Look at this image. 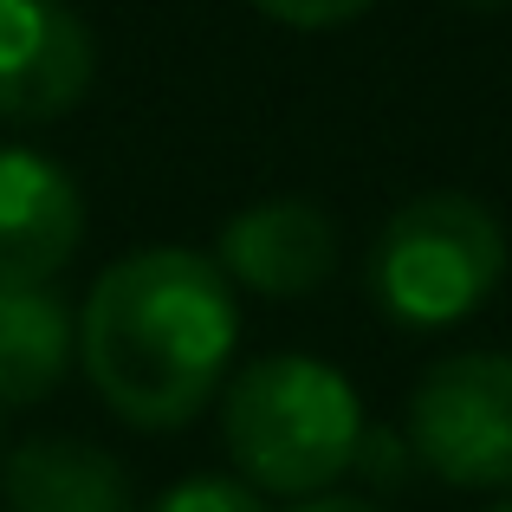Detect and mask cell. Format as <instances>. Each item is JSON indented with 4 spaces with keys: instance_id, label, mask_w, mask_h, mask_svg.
Masks as SVG:
<instances>
[{
    "instance_id": "obj_1",
    "label": "cell",
    "mask_w": 512,
    "mask_h": 512,
    "mask_svg": "<svg viewBox=\"0 0 512 512\" xmlns=\"http://www.w3.org/2000/svg\"><path fill=\"white\" fill-rule=\"evenodd\" d=\"M240 312L214 260L143 247L104 266L78 312V357L104 409L130 428H182L221 389Z\"/></svg>"
},
{
    "instance_id": "obj_2",
    "label": "cell",
    "mask_w": 512,
    "mask_h": 512,
    "mask_svg": "<svg viewBox=\"0 0 512 512\" xmlns=\"http://www.w3.org/2000/svg\"><path fill=\"white\" fill-rule=\"evenodd\" d=\"M221 435L253 493L305 500L357 467L370 428H363V402L344 383V370L318 357H260L227 389Z\"/></svg>"
},
{
    "instance_id": "obj_3",
    "label": "cell",
    "mask_w": 512,
    "mask_h": 512,
    "mask_svg": "<svg viewBox=\"0 0 512 512\" xmlns=\"http://www.w3.org/2000/svg\"><path fill=\"white\" fill-rule=\"evenodd\" d=\"M506 279V227L487 201L435 188L402 201L370 247V299L396 325L441 331L480 312Z\"/></svg>"
},
{
    "instance_id": "obj_4",
    "label": "cell",
    "mask_w": 512,
    "mask_h": 512,
    "mask_svg": "<svg viewBox=\"0 0 512 512\" xmlns=\"http://www.w3.org/2000/svg\"><path fill=\"white\" fill-rule=\"evenodd\" d=\"M409 454L467 493L512 487V357L461 350L441 357L409 396Z\"/></svg>"
},
{
    "instance_id": "obj_5",
    "label": "cell",
    "mask_w": 512,
    "mask_h": 512,
    "mask_svg": "<svg viewBox=\"0 0 512 512\" xmlns=\"http://www.w3.org/2000/svg\"><path fill=\"white\" fill-rule=\"evenodd\" d=\"M98 78L91 26L59 0H0V117L52 124Z\"/></svg>"
},
{
    "instance_id": "obj_6",
    "label": "cell",
    "mask_w": 512,
    "mask_h": 512,
    "mask_svg": "<svg viewBox=\"0 0 512 512\" xmlns=\"http://www.w3.org/2000/svg\"><path fill=\"white\" fill-rule=\"evenodd\" d=\"M227 286H247L260 299H299L338 273V227L318 201H253L221 227Z\"/></svg>"
},
{
    "instance_id": "obj_7",
    "label": "cell",
    "mask_w": 512,
    "mask_h": 512,
    "mask_svg": "<svg viewBox=\"0 0 512 512\" xmlns=\"http://www.w3.org/2000/svg\"><path fill=\"white\" fill-rule=\"evenodd\" d=\"M85 240L72 175L39 150H0V286H46Z\"/></svg>"
},
{
    "instance_id": "obj_8",
    "label": "cell",
    "mask_w": 512,
    "mask_h": 512,
    "mask_svg": "<svg viewBox=\"0 0 512 512\" xmlns=\"http://www.w3.org/2000/svg\"><path fill=\"white\" fill-rule=\"evenodd\" d=\"M13 512H130V474L78 435H39L0 467Z\"/></svg>"
},
{
    "instance_id": "obj_9",
    "label": "cell",
    "mask_w": 512,
    "mask_h": 512,
    "mask_svg": "<svg viewBox=\"0 0 512 512\" xmlns=\"http://www.w3.org/2000/svg\"><path fill=\"white\" fill-rule=\"evenodd\" d=\"M78 357V318L46 286H0V409L52 396Z\"/></svg>"
},
{
    "instance_id": "obj_10",
    "label": "cell",
    "mask_w": 512,
    "mask_h": 512,
    "mask_svg": "<svg viewBox=\"0 0 512 512\" xmlns=\"http://www.w3.org/2000/svg\"><path fill=\"white\" fill-rule=\"evenodd\" d=\"M150 512H260V493L247 480H221V474H195L182 487H169Z\"/></svg>"
},
{
    "instance_id": "obj_11",
    "label": "cell",
    "mask_w": 512,
    "mask_h": 512,
    "mask_svg": "<svg viewBox=\"0 0 512 512\" xmlns=\"http://www.w3.org/2000/svg\"><path fill=\"white\" fill-rule=\"evenodd\" d=\"M253 7H260L266 20H279V26L318 33V26H344V20H357V13H370L376 0H253Z\"/></svg>"
},
{
    "instance_id": "obj_12",
    "label": "cell",
    "mask_w": 512,
    "mask_h": 512,
    "mask_svg": "<svg viewBox=\"0 0 512 512\" xmlns=\"http://www.w3.org/2000/svg\"><path fill=\"white\" fill-rule=\"evenodd\" d=\"M292 512H383V506H370V500H344V493H331V500H305V506H292Z\"/></svg>"
},
{
    "instance_id": "obj_13",
    "label": "cell",
    "mask_w": 512,
    "mask_h": 512,
    "mask_svg": "<svg viewBox=\"0 0 512 512\" xmlns=\"http://www.w3.org/2000/svg\"><path fill=\"white\" fill-rule=\"evenodd\" d=\"M461 7H474V13H500L506 0H461Z\"/></svg>"
},
{
    "instance_id": "obj_14",
    "label": "cell",
    "mask_w": 512,
    "mask_h": 512,
    "mask_svg": "<svg viewBox=\"0 0 512 512\" xmlns=\"http://www.w3.org/2000/svg\"><path fill=\"white\" fill-rule=\"evenodd\" d=\"M487 512H512V500H500V506H487Z\"/></svg>"
}]
</instances>
